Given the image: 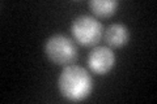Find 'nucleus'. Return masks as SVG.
Returning a JSON list of instances; mask_svg holds the SVG:
<instances>
[{
    "instance_id": "nucleus-1",
    "label": "nucleus",
    "mask_w": 157,
    "mask_h": 104,
    "mask_svg": "<svg viewBox=\"0 0 157 104\" xmlns=\"http://www.w3.org/2000/svg\"><path fill=\"white\" fill-rule=\"evenodd\" d=\"M59 91L71 102H81L90 95L93 80L85 68L70 64L63 68L58 78Z\"/></svg>"
},
{
    "instance_id": "nucleus-2",
    "label": "nucleus",
    "mask_w": 157,
    "mask_h": 104,
    "mask_svg": "<svg viewBox=\"0 0 157 104\" xmlns=\"http://www.w3.org/2000/svg\"><path fill=\"white\" fill-rule=\"evenodd\" d=\"M45 53L56 65H70L77 57V48L73 41L64 34H54L45 43Z\"/></svg>"
},
{
    "instance_id": "nucleus-3",
    "label": "nucleus",
    "mask_w": 157,
    "mask_h": 104,
    "mask_svg": "<svg viewBox=\"0 0 157 104\" xmlns=\"http://www.w3.org/2000/svg\"><path fill=\"white\" fill-rule=\"evenodd\" d=\"M102 25L96 17L89 14L77 16L72 21L71 33L73 39L84 47L96 46L102 37Z\"/></svg>"
},
{
    "instance_id": "nucleus-4",
    "label": "nucleus",
    "mask_w": 157,
    "mask_h": 104,
    "mask_svg": "<svg viewBox=\"0 0 157 104\" xmlns=\"http://www.w3.org/2000/svg\"><path fill=\"white\" fill-rule=\"evenodd\" d=\"M115 65V53L109 46H96L88 55V66L93 73L106 74Z\"/></svg>"
},
{
    "instance_id": "nucleus-5",
    "label": "nucleus",
    "mask_w": 157,
    "mask_h": 104,
    "mask_svg": "<svg viewBox=\"0 0 157 104\" xmlns=\"http://www.w3.org/2000/svg\"><path fill=\"white\" fill-rule=\"evenodd\" d=\"M104 38L109 47L119 48L128 43L130 31L123 23H111L106 27V30L104 33Z\"/></svg>"
},
{
    "instance_id": "nucleus-6",
    "label": "nucleus",
    "mask_w": 157,
    "mask_h": 104,
    "mask_svg": "<svg viewBox=\"0 0 157 104\" xmlns=\"http://www.w3.org/2000/svg\"><path fill=\"white\" fill-rule=\"evenodd\" d=\"M88 5L94 16L106 18L115 13L119 3L117 0H90Z\"/></svg>"
}]
</instances>
